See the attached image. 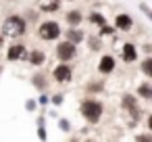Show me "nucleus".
I'll use <instances>...</instances> for the list:
<instances>
[{
    "label": "nucleus",
    "instance_id": "obj_8",
    "mask_svg": "<svg viewBox=\"0 0 152 142\" xmlns=\"http://www.w3.org/2000/svg\"><path fill=\"white\" fill-rule=\"evenodd\" d=\"M115 27L121 29V32H129V29L133 27V19H131L129 15H125V13H119L117 19H115Z\"/></svg>",
    "mask_w": 152,
    "mask_h": 142
},
{
    "label": "nucleus",
    "instance_id": "obj_25",
    "mask_svg": "<svg viewBox=\"0 0 152 142\" xmlns=\"http://www.w3.org/2000/svg\"><path fill=\"white\" fill-rule=\"evenodd\" d=\"M140 9L144 11V15H146V17H152V11H150V7H148V4H140Z\"/></svg>",
    "mask_w": 152,
    "mask_h": 142
},
{
    "label": "nucleus",
    "instance_id": "obj_11",
    "mask_svg": "<svg viewBox=\"0 0 152 142\" xmlns=\"http://www.w3.org/2000/svg\"><path fill=\"white\" fill-rule=\"evenodd\" d=\"M58 7H61V0H38V9L44 13L58 11Z\"/></svg>",
    "mask_w": 152,
    "mask_h": 142
},
{
    "label": "nucleus",
    "instance_id": "obj_3",
    "mask_svg": "<svg viewBox=\"0 0 152 142\" xmlns=\"http://www.w3.org/2000/svg\"><path fill=\"white\" fill-rule=\"evenodd\" d=\"M61 25L56 23V21H44L42 25H40V29H38V36L42 38V40H56L58 36H61Z\"/></svg>",
    "mask_w": 152,
    "mask_h": 142
},
{
    "label": "nucleus",
    "instance_id": "obj_14",
    "mask_svg": "<svg viewBox=\"0 0 152 142\" xmlns=\"http://www.w3.org/2000/svg\"><path fill=\"white\" fill-rule=\"evenodd\" d=\"M65 36H67V40H69V42H73V44L83 42V34H81L79 29H67V32H65Z\"/></svg>",
    "mask_w": 152,
    "mask_h": 142
},
{
    "label": "nucleus",
    "instance_id": "obj_21",
    "mask_svg": "<svg viewBox=\"0 0 152 142\" xmlns=\"http://www.w3.org/2000/svg\"><path fill=\"white\" fill-rule=\"evenodd\" d=\"M25 109H27V111L31 113V111H36V109H38V102H36L34 98H29V100L25 102Z\"/></svg>",
    "mask_w": 152,
    "mask_h": 142
},
{
    "label": "nucleus",
    "instance_id": "obj_4",
    "mask_svg": "<svg viewBox=\"0 0 152 142\" xmlns=\"http://www.w3.org/2000/svg\"><path fill=\"white\" fill-rule=\"evenodd\" d=\"M75 54H77V44H73L69 40H65V42H61L56 46V57L63 63H69L71 59H75Z\"/></svg>",
    "mask_w": 152,
    "mask_h": 142
},
{
    "label": "nucleus",
    "instance_id": "obj_19",
    "mask_svg": "<svg viewBox=\"0 0 152 142\" xmlns=\"http://www.w3.org/2000/svg\"><path fill=\"white\" fill-rule=\"evenodd\" d=\"M108 34H115V27H110V25H100V36H108Z\"/></svg>",
    "mask_w": 152,
    "mask_h": 142
},
{
    "label": "nucleus",
    "instance_id": "obj_17",
    "mask_svg": "<svg viewBox=\"0 0 152 142\" xmlns=\"http://www.w3.org/2000/svg\"><path fill=\"white\" fill-rule=\"evenodd\" d=\"M142 71H144L146 77H152V59H150V57H146V59L142 61Z\"/></svg>",
    "mask_w": 152,
    "mask_h": 142
},
{
    "label": "nucleus",
    "instance_id": "obj_5",
    "mask_svg": "<svg viewBox=\"0 0 152 142\" xmlns=\"http://www.w3.org/2000/svg\"><path fill=\"white\" fill-rule=\"evenodd\" d=\"M121 104H123V109H127L129 111V115H131V121H140V117H142V111H140V107H137V102H135V96H131V94H125L123 96V100H121Z\"/></svg>",
    "mask_w": 152,
    "mask_h": 142
},
{
    "label": "nucleus",
    "instance_id": "obj_16",
    "mask_svg": "<svg viewBox=\"0 0 152 142\" xmlns=\"http://www.w3.org/2000/svg\"><path fill=\"white\" fill-rule=\"evenodd\" d=\"M137 96H142V98H152V86H150L148 82H144V84L137 88Z\"/></svg>",
    "mask_w": 152,
    "mask_h": 142
},
{
    "label": "nucleus",
    "instance_id": "obj_1",
    "mask_svg": "<svg viewBox=\"0 0 152 142\" xmlns=\"http://www.w3.org/2000/svg\"><path fill=\"white\" fill-rule=\"evenodd\" d=\"M27 32V21L19 15H11L2 23V36L4 38H19Z\"/></svg>",
    "mask_w": 152,
    "mask_h": 142
},
{
    "label": "nucleus",
    "instance_id": "obj_24",
    "mask_svg": "<svg viewBox=\"0 0 152 142\" xmlns=\"http://www.w3.org/2000/svg\"><path fill=\"white\" fill-rule=\"evenodd\" d=\"M135 140H140V142H150L152 136H150V134H142V136H135Z\"/></svg>",
    "mask_w": 152,
    "mask_h": 142
},
{
    "label": "nucleus",
    "instance_id": "obj_18",
    "mask_svg": "<svg viewBox=\"0 0 152 142\" xmlns=\"http://www.w3.org/2000/svg\"><path fill=\"white\" fill-rule=\"evenodd\" d=\"M90 21H92V23H96L98 27L106 23V19H104V15H100V13H92V15H90Z\"/></svg>",
    "mask_w": 152,
    "mask_h": 142
},
{
    "label": "nucleus",
    "instance_id": "obj_26",
    "mask_svg": "<svg viewBox=\"0 0 152 142\" xmlns=\"http://www.w3.org/2000/svg\"><path fill=\"white\" fill-rule=\"evenodd\" d=\"M52 104H63V94H54L52 96Z\"/></svg>",
    "mask_w": 152,
    "mask_h": 142
},
{
    "label": "nucleus",
    "instance_id": "obj_10",
    "mask_svg": "<svg viewBox=\"0 0 152 142\" xmlns=\"http://www.w3.org/2000/svg\"><path fill=\"white\" fill-rule=\"evenodd\" d=\"M135 59H137V48H135L131 42L123 44V61H125V63H133Z\"/></svg>",
    "mask_w": 152,
    "mask_h": 142
},
{
    "label": "nucleus",
    "instance_id": "obj_12",
    "mask_svg": "<svg viewBox=\"0 0 152 142\" xmlns=\"http://www.w3.org/2000/svg\"><path fill=\"white\" fill-rule=\"evenodd\" d=\"M31 65H36V67H40V65H44V61H46V54L42 52V50H31L27 57H25Z\"/></svg>",
    "mask_w": 152,
    "mask_h": 142
},
{
    "label": "nucleus",
    "instance_id": "obj_22",
    "mask_svg": "<svg viewBox=\"0 0 152 142\" xmlns=\"http://www.w3.org/2000/svg\"><path fill=\"white\" fill-rule=\"evenodd\" d=\"M38 138H40V140H46V138H48V134H46V129H44V123H40V127H38Z\"/></svg>",
    "mask_w": 152,
    "mask_h": 142
},
{
    "label": "nucleus",
    "instance_id": "obj_7",
    "mask_svg": "<svg viewBox=\"0 0 152 142\" xmlns=\"http://www.w3.org/2000/svg\"><path fill=\"white\" fill-rule=\"evenodd\" d=\"M25 57H27V50H25V46L21 42L9 46V52H7V59L9 61H19V59H25Z\"/></svg>",
    "mask_w": 152,
    "mask_h": 142
},
{
    "label": "nucleus",
    "instance_id": "obj_2",
    "mask_svg": "<svg viewBox=\"0 0 152 142\" xmlns=\"http://www.w3.org/2000/svg\"><path fill=\"white\" fill-rule=\"evenodd\" d=\"M79 111H81V115H83L90 123H98L100 117H102V113H104V107H102L100 100H92V98H88V100L81 102Z\"/></svg>",
    "mask_w": 152,
    "mask_h": 142
},
{
    "label": "nucleus",
    "instance_id": "obj_9",
    "mask_svg": "<svg viewBox=\"0 0 152 142\" xmlns=\"http://www.w3.org/2000/svg\"><path fill=\"white\" fill-rule=\"evenodd\" d=\"M98 71L100 73H113L115 71V57H110V54H104L102 59H100V63H98Z\"/></svg>",
    "mask_w": 152,
    "mask_h": 142
},
{
    "label": "nucleus",
    "instance_id": "obj_28",
    "mask_svg": "<svg viewBox=\"0 0 152 142\" xmlns=\"http://www.w3.org/2000/svg\"><path fill=\"white\" fill-rule=\"evenodd\" d=\"M4 46V36H0V48Z\"/></svg>",
    "mask_w": 152,
    "mask_h": 142
},
{
    "label": "nucleus",
    "instance_id": "obj_13",
    "mask_svg": "<svg viewBox=\"0 0 152 142\" xmlns=\"http://www.w3.org/2000/svg\"><path fill=\"white\" fill-rule=\"evenodd\" d=\"M81 19H83L81 11H69V13H67V23H69L71 27H77V25L81 23Z\"/></svg>",
    "mask_w": 152,
    "mask_h": 142
},
{
    "label": "nucleus",
    "instance_id": "obj_27",
    "mask_svg": "<svg viewBox=\"0 0 152 142\" xmlns=\"http://www.w3.org/2000/svg\"><path fill=\"white\" fill-rule=\"evenodd\" d=\"M38 102H40V104H48V102H50V98H48V96H40V100H38Z\"/></svg>",
    "mask_w": 152,
    "mask_h": 142
},
{
    "label": "nucleus",
    "instance_id": "obj_29",
    "mask_svg": "<svg viewBox=\"0 0 152 142\" xmlns=\"http://www.w3.org/2000/svg\"><path fill=\"white\" fill-rule=\"evenodd\" d=\"M0 73H2V67H0Z\"/></svg>",
    "mask_w": 152,
    "mask_h": 142
},
{
    "label": "nucleus",
    "instance_id": "obj_20",
    "mask_svg": "<svg viewBox=\"0 0 152 142\" xmlns=\"http://www.w3.org/2000/svg\"><path fill=\"white\" fill-rule=\"evenodd\" d=\"M58 127H61L63 132H69V129H71V123H69V119H58Z\"/></svg>",
    "mask_w": 152,
    "mask_h": 142
},
{
    "label": "nucleus",
    "instance_id": "obj_23",
    "mask_svg": "<svg viewBox=\"0 0 152 142\" xmlns=\"http://www.w3.org/2000/svg\"><path fill=\"white\" fill-rule=\"evenodd\" d=\"M90 44H92V48H94V50H98V48L102 46V42H100L98 38H92V40H90Z\"/></svg>",
    "mask_w": 152,
    "mask_h": 142
},
{
    "label": "nucleus",
    "instance_id": "obj_6",
    "mask_svg": "<svg viewBox=\"0 0 152 142\" xmlns=\"http://www.w3.org/2000/svg\"><path fill=\"white\" fill-rule=\"evenodd\" d=\"M52 75H54V82H58V84H67V82H71L73 71H71V67H69L67 63H61V65L54 67Z\"/></svg>",
    "mask_w": 152,
    "mask_h": 142
},
{
    "label": "nucleus",
    "instance_id": "obj_15",
    "mask_svg": "<svg viewBox=\"0 0 152 142\" xmlns=\"http://www.w3.org/2000/svg\"><path fill=\"white\" fill-rule=\"evenodd\" d=\"M31 84H34L38 90H46V86H48V82H46V75H44V73H38V75H34V77H31Z\"/></svg>",
    "mask_w": 152,
    "mask_h": 142
}]
</instances>
